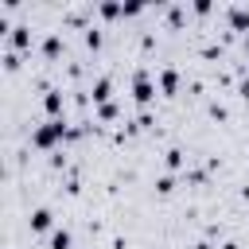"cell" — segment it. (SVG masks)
<instances>
[{"label":"cell","instance_id":"cell-1","mask_svg":"<svg viewBox=\"0 0 249 249\" xmlns=\"http://www.w3.org/2000/svg\"><path fill=\"white\" fill-rule=\"evenodd\" d=\"M70 136V128H66V121L58 117V121H47V124H39L35 132H31V144L35 148H54L58 140H66Z\"/></svg>","mask_w":249,"mask_h":249},{"label":"cell","instance_id":"cell-2","mask_svg":"<svg viewBox=\"0 0 249 249\" xmlns=\"http://www.w3.org/2000/svg\"><path fill=\"white\" fill-rule=\"evenodd\" d=\"M132 97H136L140 105H148V101L156 97V86H152L148 70H136V74H132Z\"/></svg>","mask_w":249,"mask_h":249},{"label":"cell","instance_id":"cell-3","mask_svg":"<svg viewBox=\"0 0 249 249\" xmlns=\"http://www.w3.org/2000/svg\"><path fill=\"white\" fill-rule=\"evenodd\" d=\"M27 222H31V230H35V233H43V230H51V210H47V206H35Z\"/></svg>","mask_w":249,"mask_h":249},{"label":"cell","instance_id":"cell-4","mask_svg":"<svg viewBox=\"0 0 249 249\" xmlns=\"http://www.w3.org/2000/svg\"><path fill=\"white\" fill-rule=\"evenodd\" d=\"M43 109L51 113V121H58V113H62V93H58V89H47V97H43Z\"/></svg>","mask_w":249,"mask_h":249},{"label":"cell","instance_id":"cell-5","mask_svg":"<svg viewBox=\"0 0 249 249\" xmlns=\"http://www.w3.org/2000/svg\"><path fill=\"white\" fill-rule=\"evenodd\" d=\"M27 43H31V27L16 23V27H12V51H19V47H27Z\"/></svg>","mask_w":249,"mask_h":249},{"label":"cell","instance_id":"cell-6","mask_svg":"<svg viewBox=\"0 0 249 249\" xmlns=\"http://www.w3.org/2000/svg\"><path fill=\"white\" fill-rule=\"evenodd\" d=\"M160 89H163V93H175V89H179V74H175L171 66L160 70Z\"/></svg>","mask_w":249,"mask_h":249},{"label":"cell","instance_id":"cell-7","mask_svg":"<svg viewBox=\"0 0 249 249\" xmlns=\"http://www.w3.org/2000/svg\"><path fill=\"white\" fill-rule=\"evenodd\" d=\"M109 93H113V82H109V78H97V82H93V101H97V105H105V101H109Z\"/></svg>","mask_w":249,"mask_h":249},{"label":"cell","instance_id":"cell-8","mask_svg":"<svg viewBox=\"0 0 249 249\" xmlns=\"http://www.w3.org/2000/svg\"><path fill=\"white\" fill-rule=\"evenodd\" d=\"M226 16H230V23H233L237 31H249V12H245V8H230Z\"/></svg>","mask_w":249,"mask_h":249},{"label":"cell","instance_id":"cell-9","mask_svg":"<svg viewBox=\"0 0 249 249\" xmlns=\"http://www.w3.org/2000/svg\"><path fill=\"white\" fill-rule=\"evenodd\" d=\"M70 230H51V249H70Z\"/></svg>","mask_w":249,"mask_h":249},{"label":"cell","instance_id":"cell-10","mask_svg":"<svg viewBox=\"0 0 249 249\" xmlns=\"http://www.w3.org/2000/svg\"><path fill=\"white\" fill-rule=\"evenodd\" d=\"M58 51H62V39H58V35H47V39H43V54H47V58H54Z\"/></svg>","mask_w":249,"mask_h":249},{"label":"cell","instance_id":"cell-11","mask_svg":"<svg viewBox=\"0 0 249 249\" xmlns=\"http://www.w3.org/2000/svg\"><path fill=\"white\" fill-rule=\"evenodd\" d=\"M97 12H101V16H109V19H113V16H124V4H113V0H105V4H101V8H97Z\"/></svg>","mask_w":249,"mask_h":249},{"label":"cell","instance_id":"cell-12","mask_svg":"<svg viewBox=\"0 0 249 249\" xmlns=\"http://www.w3.org/2000/svg\"><path fill=\"white\" fill-rule=\"evenodd\" d=\"M97 117H101V121H117V105H113V101L97 105Z\"/></svg>","mask_w":249,"mask_h":249},{"label":"cell","instance_id":"cell-13","mask_svg":"<svg viewBox=\"0 0 249 249\" xmlns=\"http://www.w3.org/2000/svg\"><path fill=\"white\" fill-rule=\"evenodd\" d=\"M163 160H167V167H183V152H179V148H167Z\"/></svg>","mask_w":249,"mask_h":249},{"label":"cell","instance_id":"cell-14","mask_svg":"<svg viewBox=\"0 0 249 249\" xmlns=\"http://www.w3.org/2000/svg\"><path fill=\"white\" fill-rule=\"evenodd\" d=\"M156 191H160V195H171V191H175V179H171V175H160V179H156Z\"/></svg>","mask_w":249,"mask_h":249},{"label":"cell","instance_id":"cell-15","mask_svg":"<svg viewBox=\"0 0 249 249\" xmlns=\"http://www.w3.org/2000/svg\"><path fill=\"white\" fill-rule=\"evenodd\" d=\"M86 47H93V51L101 47V31L97 27H86Z\"/></svg>","mask_w":249,"mask_h":249},{"label":"cell","instance_id":"cell-16","mask_svg":"<svg viewBox=\"0 0 249 249\" xmlns=\"http://www.w3.org/2000/svg\"><path fill=\"white\" fill-rule=\"evenodd\" d=\"M241 97L249 101V78H241Z\"/></svg>","mask_w":249,"mask_h":249},{"label":"cell","instance_id":"cell-17","mask_svg":"<svg viewBox=\"0 0 249 249\" xmlns=\"http://www.w3.org/2000/svg\"><path fill=\"white\" fill-rule=\"evenodd\" d=\"M195 249H214V245H206V241H198V245H195Z\"/></svg>","mask_w":249,"mask_h":249},{"label":"cell","instance_id":"cell-18","mask_svg":"<svg viewBox=\"0 0 249 249\" xmlns=\"http://www.w3.org/2000/svg\"><path fill=\"white\" fill-rule=\"evenodd\" d=\"M245 51H249V31H245Z\"/></svg>","mask_w":249,"mask_h":249}]
</instances>
